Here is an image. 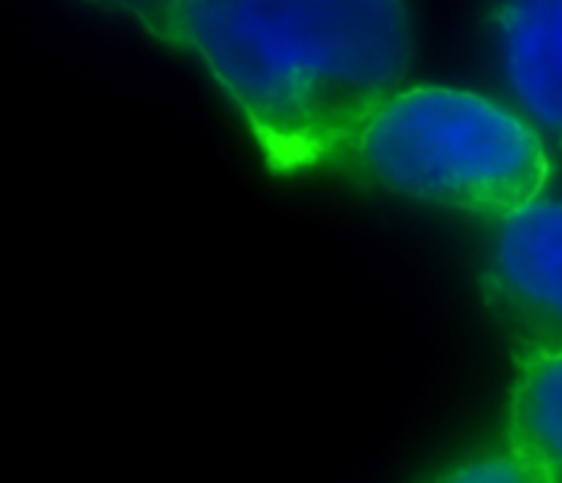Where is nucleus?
I'll return each mask as SVG.
<instances>
[{"label":"nucleus","instance_id":"6","mask_svg":"<svg viewBox=\"0 0 562 483\" xmlns=\"http://www.w3.org/2000/svg\"><path fill=\"white\" fill-rule=\"evenodd\" d=\"M420 483H552V478L503 437L437 467Z\"/></svg>","mask_w":562,"mask_h":483},{"label":"nucleus","instance_id":"5","mask_svg":"<svg viewBox=\"0 0 562 483\" xmlns=\"http://www.w3.org/2000/svg\"><path fill=\"white\" fill-rule=\"evenodd\" d=\"M505 439L562 483V357L516 368Z\"/></svg>","mask_w":562,"mask_h":483},{"label":"nucleus","instance_id":"4","mask_svg":"<svg viewBox=\"0 0 562 483\" xmlns=\"http://www.w3.org/2000/svg\"><path fill=\"white\" fill-rule=\"evenodd\" d=\"M483 27L508 108L562 151V0L488 5Z\"/></svg>","mask_w":562,"mask_h":483},{"label":"nucleus","instance_id":"3","mask_svg":"<svg viewBox=\"0 0 562 483\" xmlns=\"http://www.w3.org/2000/svg\"><path fill=\"white\" fill-rule=\"evenodd\" d=\"M481 294L516 368L562 357V198H538L499 220Z\"/></svg>","mask_w":562,"mask_h":483},{"label":"nucleus","instance_id":"1","mask_svg":"<svg viewBox=\"0 0 562 483\" xmlns=\"http://www.w3.org/2000/svg\"><path fill=\"white\" fill-rule=\"evenodd\" d=\"M203 60L278 173L333 165L368 119L404 88L415 9L344 3H108Z\"/></svg>","mask_w":562,"mask_h":483},{"label":"nucleus","instance_id":"2","mask_svg":"<svg viewBox=\"0 0 562 483\" xmlns=\"http://www.w3.org/2000/svg\"><path fill=\"white\" fill-rule=\"evenodd\" d=\"M335 168L434 206L508 220L552 179L541 137L503 102L450 86H409L351 137Z\"/></svg>","mask_w":562,"mask_h":483}]
</instances>
